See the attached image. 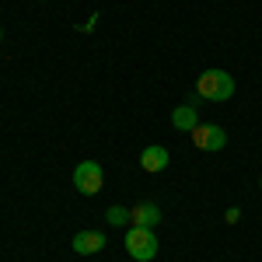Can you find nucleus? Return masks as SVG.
Here are the masks:
<instances>
[{
	"mask_svg": "<svg viewBox=\"0 0 262 262\" xmlns=\"http://www.w3.org/2000/svg\"><path fill=\"white\" fill-rule=\"evenodd\" d=\"M70 245H74L77 255H98L101 248H105V234L101 231H77Z\"/></svg>",
	"mask_w": 262,
	"mask_h": 262,
	"instance_id": "nucleus-5",
	"label": "nucleus"
},
{
	"mask_svg": "<svg viewBox=\"0 0 262 262\" xmlns=\"http://www.w3.org/2000/svg\"><path fill=\"white\" fill-rule=\"evenodd\" d=\"M126 252H129V259H137V262L154 259V255H158L154 227H129V231H126Z\"/></svg>",
	"mask_w": 262,
	"mask_h": 262,
	"instance_id": "nucleus-2",
	"label": "nucleus"
},
{
	"mask_svg": "<svg viewBox=\"0 0 262 262\" xmlns=\"http://www.w3.org/2000/svg\"><path fill=\"white\" fill-rule=\"evenodd\" d=\"M0 39H4V28H0Z\"/></svg>",
	"mask_w": 262,
	"mask_h": 262,
	"instance_id": "nucleus-11",
	"label": "nucleus"
},
{
	"mask_svg": "<svg viewBox=\"0 0 262 262\" xmlns=\"http://www.w3.org/2000/svg\"><path fill=\"white\" fill-rule=\"evenodd\" d=\"M171 126H175L179 133H192V129L200 126V116H196V105H179V108L171 112Z\"/></svg>",
	"mask_w": 262,
	"mask_h": 262,
	"instance_id": "nucleus-8",
	"label": "nucleus"
},
{
	"mask_svg": "<svg viewBox=\"0 0 262 262\" xmlns=\"http://www.w3.org/2000/svg\"><path fill=\"white\" fill-rule=\"evenodd\" d=\"M196 95L210 101H227L234 98V77L227 70H203L196 81Z\"/></svg>",
	"mask_w": 262,
	"mask_h": 262,
	"instance_id": "nucleus-1",
	"label": "nucleus"
},
{
	"mask_svg": "<svg viewBox=\"0 0 262 262\" xmlns=\"http://www.w3.org/2000/svg\"><path fill=\"white\" fill-rule=\"evenodd\" d=\"M168 161H171V154H168V147H161V143H154V147H147L140 154V168L143 171H164L168 168Z\"/></svg>",
	"mask_w": 262,
	"mask_h": 262,
	"instance_id": "nucleus-6",
	"label": "nucleus"
},
{
	"mask_svg": "<svg viewBox=\"0 0 262 262\" xmlns=\"http://www.w3.org/2000/svg\"><path fill=\"white\" fill-rule=\"evenodd\" d=\"M259 185H262V179H259Z\"/></svg>",
	"mask_w": 262,
	"mask_h": 262,
	"instance_id": "nucleus-12",
	"label": "nucleus"
},
{
	"mask_svg": "<svg viewBox=\"0 0 262 262\" xmlns=\"http://www.w3.org/2000/svg\"><path fill=\"white\" fill-rule=\"evenodd\" d=\"M192 143L200 150H224L227 147V133H224L221 126H213V122H200L192 129Z\"/></svg>",
	"mask_w": 262,
	"mask_h": 262,
	"instance_id": "nucleus-4",
	"label": "nucleus"
},
{
	"mask_svg": "<svg viewBox=\"0 0 262 262\" xmlns=\"http://www.w3.org/2000/svg\"><path fill=\"white\" fill-rule=\"evenodd\" d=\"M105 221L112 224V227H122V224H129V210H126V206H108Z\"/></svg>",
	"mask_w": 262,
	"mask_h": 262,
	"instance_id": "nucleus-9",
	"label": "nucleus"
},
{
	"mask_svg": "<svg viewBox=\"0 0 262 262\" xmlns=\"http://www.w3.org/2000/svg\"><path fill=\"white\" fill-rule=\"evenodd\" d=\"M158 221H161V210H158L154 203H140V206L129 210V224H133V227H154Z\"/></svg>",
	"mask_w": 262,
	"mask_h": 262,
	"instance_id": "nucleus-7",
	"label": "nucleus"
},
{
	"mask_svg": "<svg viewBox=\"0 0 262 262\" xmlns=\"http://www.w3.org/2000/svg\"><path fill=\"white\" fill-rule=\"evenodd\" d=\"M101 185H105V171H101L98 161H81L74 168V189L77 192L95 196V192H101Z\"/></svg>",
	"mask_w": 262,
	"mask_h": 262,
	"instance_id": "nucleus-3",
	"label": "nucleus"
},
{
	"mask_svg": "<svg viewBox=\"0 0 262 262\" xmlns=\"http://www.w3.org/2000/svg\"><path fill=\"white\" fill-rule=\"evenodd\" d=\"M224 221H227V224H238V221H242V210H238V206H231V210L224 213Z\"/></svg>",
	"mask_w": 262,
	"mask_h": 262,
	"instance_id": "nucleus-10",
	"label": "nucleus"
}]
</instances>
